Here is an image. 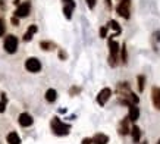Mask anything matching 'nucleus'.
Here are the masks:
<instances>
[{"label": "nucleus", "mask_w": 160, "mask_h": 144, "mask_svg": "<svg viewBox=\"0 0 160 144\" xmlns=\"http://www.w3.org/2000/svg\"><path fill=\"white\" fill-rule=\"evenodd\" d=\"M52 130H53V132L56 135H68L69 130H71V125L63 124L59 118H53V121H52Z\"/></svg>", "instance_id": "1"}, {"label": "nucleus", "mask_w": 160, "mask_h": 144, "mask_svg": "<svg viewBox=\"0 0 160 144\" xmlns=\"http://www.w3.org/2000/svg\"><path fill=\"white\" fill-rule=\"evenodd\" d=\"M3 46H5L6 52L12 54V53H15L16 49H18V39H16L15 35H8L5 39V44H3Z\"/></svg>", "instance_id": "2"}, {"label": "nucleus", "mask_w": 160, "mask_h": 144, "mask_svg": "<svg viewBox=\"0 0 160 144\" xmlns=\"http://www.w3.org/2000/svg\"><path fill=\"white\" fill-rule=\"evenodd\" d=\"M116 10L122 18L128 19L129 18V0H121V3L118 5Z\"/></svg>", "instance_id": "3"}, {"label": "nucleus", "mask_w": 160, "mask_h": 144, "mask_svg": "<svg viewBox=\"0 0 160 144\" xmlns=\"http://www.w3.org/2000/svg\"><path fill=\"white\" fill-rule=\"evenodd\" d=\"M25 68L28 69L29 72H38L41 69V63L37 58H29L27 59V62H25Z\"/></svg>", "instance_id": "4"}, {"label": "nucleus", "mask_w": 160, "mask_h": 144, "mask_svg": "<svg viewBox=\"0 0 160 144\" xmlns=\"http://www.w3.org/2000/svg\"><path fill=\"white\" fill-rule=\"evenodd\" d=\"M29 10H31V5H29L28 2H25V3L18 6V9L15 12V16L16 18H25V16L29 15Z\"/></svg>", "instance_id": "5"}, {"label": "nucleus", "mask_w": 160, "mask_h": 144, "mask_svg": "<svg viewBox=\"0 0 160 144\" xmlns=\"http://www.w3.org/2000/svg\"><path fill=\"white\" fill-rule=\"evenodd\" d=\"M63 2V13L65 16L71 19L72 18V10L75 9V2L73 0H62Z\"/></svg>", "instance_id": "6"}, {"label": "nucleus", "mask_w": 160, "mask_h": 144, "mask_svg": "<svg viewBox=\"0 0 160 144\" xmlns=\"http://www.w3.org/2000/svg\"><path fill=\"white\" fill-rule=\"evenodd\" d=\"M112 96V90L110 88H103L102 91L98 93V96H97V101H98V105H106V101L110 99Z\"/></svg>", "instance_id": "7"}, {"label": "nucleus", "mask_w": 160, "mask_h": 144, "mask_svg": "<svg viewBox=\"0 0 160 144\" xmlns=\"http://www.w3.org/2000/svg\"><path fill=\"white\" fill-rule=\"evenodd\" d=\"M151 99H153L154 107L160 111V88L159 87H153V90H151Z\"/></svg>", "instance_id": "8"}, {"label": "nucleus", "mask_w": 160, "mask_h": 144, "mask_svg": "<svg viewBox=\"0 0 160 144\" xmlns=\"http://www.w3.org/2000/svg\"><path fill=\"white\" fill-rule=\"evenodd\" d=\"M32 116L29 115V113H21L19 115V124L22 126H29V125H32Z\"/></svg>", "instance_id": "9"}, {"label": "nucleus", "mask_w": 160, "mask_h": 144, "mask_svg": "<svg viewBox=\"0 0 160 144\" xmlns=\"http://www.w3.org/2000/svg\"><path fill=\"white\" fill-rule=\"evenodd\" d=\"M138 118H140V109H138L135 105H129V118H128V119L135 122Z\"/></svg>", "instance_id": "10"}, {"label": "nucleus", "mask_w": 160, "mask_h": 144, "mask_svg": "<svg viewBox=\"0 0 160 144\" xmlns=\"http://www.w3.org/2000/svg\"><path fill=\"white\" fill-rule=\"evenodd\" d=\"M107 141H109V137L104 134H96L94 138H91V143L94 144H107Z\"/></svg>", "instance_id": "11"}, {"label": "nucleus", "mask_w": 160, "mask_h": 144, "mask_svg": "<svg viewBox=\"0 0 160 144\" xmlns=\"http://www.w3.org/2000/svg\"><path fill=\"white\" fill-rule=\"evenodd\" d=\"M37 33V25H31L28 29H27V33L24 34V41H31L32 40V35Z\"/></svg>", "instance_id": "12"}, {"label": "nucleus", "mask_w": 160, "mask_h": 144, "mask_svg": "<svg viewBox=\"0 0 160 144\" xmlns=\"http://www.w3.org/2000/svg\"><path fill=\"white\" fill-rule=\"evenodd\" d=\"M56 97H58V93H56V90H53V88H50V90L46 91V100L50 101V103H53V101L56 100Z\"/></svg>", "instance_id": "13"}, {"label": "nucleus", "mask_w": 160, "mask_h": 144, "mask_svg": "<svg viewBox=\"0 0 160 144\" xmlns=\"http://www.w3.org/2000/svg\"><path fill=\"white\" fill-rule=\"evenodd\" d=\"M8 143L9 144H21L19 135L16 134V132H10V134L8 135Z\"/></svg>", "instance_id": "14"}, {"label": "nucleus", "mask_w": 160, "mask_h": 144, "mask_svg": "<svg viewBox=\"0 0 160 144\" xmlns=\"http://www.w3.org/2000/svg\"><path fill=\"white\" fill-rule=\"evenodd\" d=\"M131 134H132V138H134V141L135 143H138L140 141V138H141V131H140V128L138 126H134L131 130Z\"/></svg>", "instance_id": "15"}, {"label": "nucleus", "mask_w": 160, "mask_h": 144, "mask_svg": "<svg viewBox=\"0 0 160 144\" xmlns=\"http://www.w3.org/2000/svg\"><path fill=\"white\" fill-rule=\"evenodd\" d=\"M119 132H121V134H128V132H129V128H128V119H123L121 122V128H119Z\"/></svg>", "instance_id": "16"}, {"label": "nucleus", "mask_w": 160, "mask_h": 144, "mask_svg": "<svg viewBox=\"0 0 160 144\" xmlns=\"http://www.w3.org/2000/svg\"><path fill=\"white\" fill-rule=\"evenodd\" d=\"M40 47L43 49V50H52V49L54 47V44L49 43V41H41V43H40Z\"/></svg>", "instance_id": "17"}, {"label": "nucleus", "mask_w": 160, "mask_h": 144, "mask_svg": "<svg viewBox=\"0 0 160 144\" xmlns=\"http://www.w3.org/2000/svg\"><path fill=\"white\" fill-rule=\"evenodd\" d=\"M109 27H110V28H113L115 29V31H116V34H119L121 33V27H119V24H118L116 21H109Z\"/></svg>", "instance_id": "18"}, {"label": "nucleus", "mask_w": 160, "mask_h": 144, "mask_svg": "<svg viewBox=\"0 0 160 144\" xmlns=\"http://www.w3.org/2000/svg\"><path fill=\"white\" fill-rule=\"evenodd\" d=\"M144 84H146V77H144V75H140V77H138V90H140V91L144 90Z\"/></svg>", "instance_id": "19"}, {"label": "nucleus", "mask_w": 160, "mask_h": 144, "mask_svg": "<svg viewBox=\"0 0 160 144\" xmlns=\"http://www.w3.org/2000/svg\"><path fill=\"white\" fill-rule=\"evenodd\" d=\"M122 62L123 63H126V59H128V56H126V49H125V46H123V47H122Z\"/></svg>", "instance_id": "20"}, {"label": "nucleus", "mask_w": 160, "mask_h": 144, "mask_svg": "<svg viewBox=\"0 0 160 144\" xmlns=\"http://www.w3.org/2000/svg\"><path fill=\"white\" fill-rule=\"evenodd\" d=\"M5 34V22H3V19L0 18V37Z\"/></svg>", "instance_id": "21"}, {"label": "nucleus", "mask_w": 160, "mask_h": 144, "mask_svg": "<svg viewBox=\"0 0 160 144\" xmlns=\"http://www.w3.org/2000/svg\"><path fill=\"white\" fill-rule=\"evenodd\" d=\"M106 35H107V28H106V27H102V28H100V37H102V39H104Z\"/></svg>", "instance_id": "22"}, {"label": "nucleus", "mask_w": 160, "mask_h": 144, "mask_svg": "<svg viewBox=\"0 0 160 144\" xmlns=\"http://www.w3.org/2000/svg\"><path fill=\"white\" fill-rule=\"evenodd\" d=\"M85 2H87V5L90 9H92V8L96 6V0H85Z\"/></svg>", "instance_id": "23"}, {"label": "nucleus", "mask_w": 160, "mask_h": 144, "mask_svg": "<svg viewBox=\"0 0 160 144\" xmlns=\"http://www.w3.org/2000/svg\"><path fill=\"white\" fill-rule=\"evenodd\" d=\"M6 109V103L5 101H0V112H5Z\"/></svg>", "instance_id": "24"}, {"label": "nucleus", "mask_w": 160, "mask_h": 144, "mask_svg": "<svg viewBox=\"0 0 160 144\" xmlns=\"http://www.w3.org/2000/svg\"><path fill=\"white\" fill-rule=\"evenodd\" d=\"M12 24H13V25H19V21H18V18H16V16H13V18H12Z\"/></svg>", "instance_id": "25"}, {"label": "nucleus", "mask_w": 160, "mask_h": 144, "mask_svg": "<svg viewBox=\"0 0 160 144\" xmlns=\"http://www.w3.org/2000/svg\"><path fill=\"white\" fill-rule=\"evenodd\" d=\"M82 144H91V138H84Z\"/></svg>", "instance_id": "26"}, {"label": "nucleus", "mask_w": 160, "mask_h": 144, "mask_svg": "<svg viewBox=\"0 0 160 144\" xmlns=\"http://www.w3.org/2000/svg\"><path fill=\"white\" fill-rule=\"evenodd\" d=\"M59 58L65 59V58H66V53H65V52H59Z\"/></svg>", "instance_id": "27"}, {"label": "nucleus", "mask_w": 160, "mask_h": 144, "mask_svg": "<svg viewBox=\"0 0 160 144\" xmlns=\"http://www.w3.org/2000/svg\"><path fill=\"white\" fill-rule=\"evenodd\" d=\"M106 5L109 6V8H110V0H106Z\"/></svg>", "instance_id": "28"}, {"label": "nucleus", "mask_w": 160, "mask_h": 144, "mask_svg": "<svg viewBox=\"0 0 160 144\" xmlns=\"http://www.w3.org/2000/svg\"><path fill=\"white\" fill-rule=\"evenodd\" d=\"M157 144H160V140H159V143H157Z\"/></svg>", "instance_id": "29"}]
</instances>
